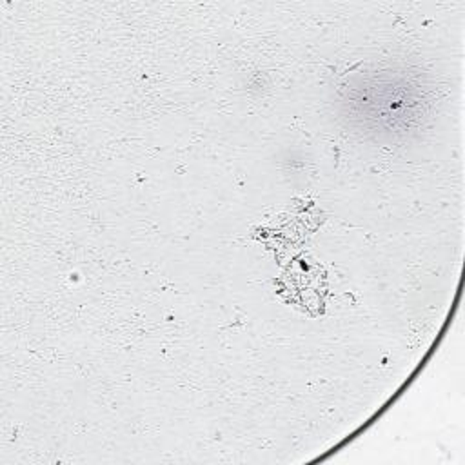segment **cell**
<instances>
[{
	"instance_id": "6da1fadb",
	"label": "cell",
	"mask_w": 465,
	"mask_h": 465,
	"mask_svg": "<svg viewBox=\"0 0 465 465\" xmlns=\"http://www.w3.org/2000/svg\"><path fill=\"white\" fill-rule=\"evenodd\" d=\"M367 80L369 84H358L351 89L356 94L351 96V104H365L367 107L378 105V111L369 116V120L380 118L378 129H409V125L421 116V98L409 96V91H405V87H409V82L407 85L403 82L394 85V78L391 82L387 80V76L383 80H380L378 76H369Z\"/></svg>"
}]
</instances>
